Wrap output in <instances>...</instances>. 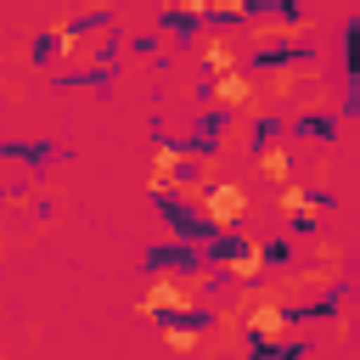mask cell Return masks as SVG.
I'll return each instance as SVG.
<instances>
[{"mask_svg": "<svg viewBox=\"0 0 360 360\" xmlns=\"http://www.w3.org/2000/svg\"><path fill=\"white\" fill-rule=\"evenodd\" d=\"M180 163H186V152H180L174 141H158V152H152V197H158V191H174Z\"/></svg>", "mask_w": 360, "mask_h": 360, "instance_id": "52a82bcc", "label": "cell"}, {"mask_svg": "<svg viewBox=\"0 0 360 360\" xmlns=\"http://www.w3.org/2000/svg\"><path fill=\"white\" fill-rule=\"evenodd\" d=\"M292 135H315V141H332V135H338V118H332V112H304V118H292Z\"/></svg>", "mask_w": 360, "mask_h": 360, "instance_id": "30bf717a", "label": "cell"}, {"mask_svg": "<svg viewBox=\"0 0 360 360\" xmlns=\"http://www.w3.org/2000/svg\"><path fill=\"white\" fill-rule=\"evenodd\" d=\"M231 68H236L231 45H225V39H208V45H202V79H214V73H231Z\"/></svg>", "mask_w": 360, "mask_h": 360, "instance_id": "9c48e42d", "label": "cell"}, {"mask_svg": "<svg viewBox=\"0 0 360 360\" xmlns=\"http://www.w3.org/2000/svg\"><path fill=\"white\" fill-rule=\"evenodd\" d=\"M202 219H208V231L242 225V219H248V191H242L236 180H214V186L202 191Z\"/></svg>", "mask_w": 360, "mask_h": 360, "instance_id": "7a4b0ae2", "label": "cell"}, {"mask_svg": "<svg viewBox=\"0 0 360 360\" xmlns=\"http://www.w3.org/2000/svg\"><path fill=\"white\" fill-rule=\"evenodd\" d=\"M253 90H259V84H253L248 73H236V68H231V73H214V79H202V96H208V101H219V112H236V107H248V101H253Z\"/></svg>", "mask_w": 360, "mask_h": 360, "instance_id": "3957f363", "label": "cell"}, {"mask_svg": "<svg viewBox=\"0 0 360 360\" xmlns=\"http://www.w3.org/2000/svg\"><path fill=\"white\" fill-rule=\"evenodd\" d=\"M208 259H214L219 270H231L236 281H259V276H264V248H259L253 236H236V231H231V236H219Z\"/></svg>", "mask_w": 360, "mask_h": 360, "instance_id": "6da1fadb", "label": "cell"}, {"mask_svg": "<svg viewBox=\"0 0 360 360\" xmlns=\"http://www.w3.org/2000/svg\"><path fill=\"white\" fill-rule=\"evenodd\" d=\"M259 169H264L270 180H292V163H287L281 146H259Z\"/></svg>", "mask_w": 360, "mask_h": 360, "instance_id": "7c38bea8", "label": "cell"}, {"mask_svg": "<svg viewBox=\"0 0 360 360\" xmlns=\"http://www.w3.org/2000/svg\"><path fill=\"white\" fill-rule=\"evenodd\" d=\"M292 326V309H281L276 298H259L248 315H242V332H248V343H259V338H281Z\"/></svg>", "mask_w": 360, "mask_h": 360, "instance_id": "277c9868", "label": "cell"}, {"mask_svg": "<svg viewBox=\"0 0 360 360\" xmlns=\"http://www.w3.org/2000/svg\"><path fill=\"white\" fill-rule=\"evenodd\" d=\"M163 338H169V349L191 354V349L202 343V326H191V321H163Z\"/></svg>", "mask_w": 360, "mask_h": 360, "instance_id": "8fae6325", "label": "cell"}, {"mask_svg": "<svg viewBox=\"0 0 360 360\" xmlns=\"http://www.w3.org/2000/svg\"><path fill=\"white\" fill-rule=\"evenodd\" d=\"M158 214L180 231V236H208V219H202V208L197 202H180L174 191H158Z\"/></svg>", "mask_w": 360, "mask_h": 360, "instance_id": "5b68a950", "label": "cell"}, {"mask_svg": "<svg viewBox=\"0 0 360 360\" xmlns=\"http://www.w3.org/2000/svg\"><path fill=\"white\" fill-rule=\"evenodd\" d=\"M248 17H253V0H208V17L202 22L225 28V22H248Z\"/></svg>", "mask_w": 360, "mask_h": 360, "instance_id": "ba28073f", "label": "cell"}, {"mask_svg": "<svg viewBox=\"0 0 360 360\" xmlns=\"http://www.w3.org/2000/svg\"><path fill=\"white\" fill-rule=\"evenodd\" d=\"M304 354H309V338L304 332H281V338L248 343V360H304Z\"/></svg>", "mask_w": 360, "mask_h": 360, "instance_id": "8992f818", "label": "cell"}]
</instances>
